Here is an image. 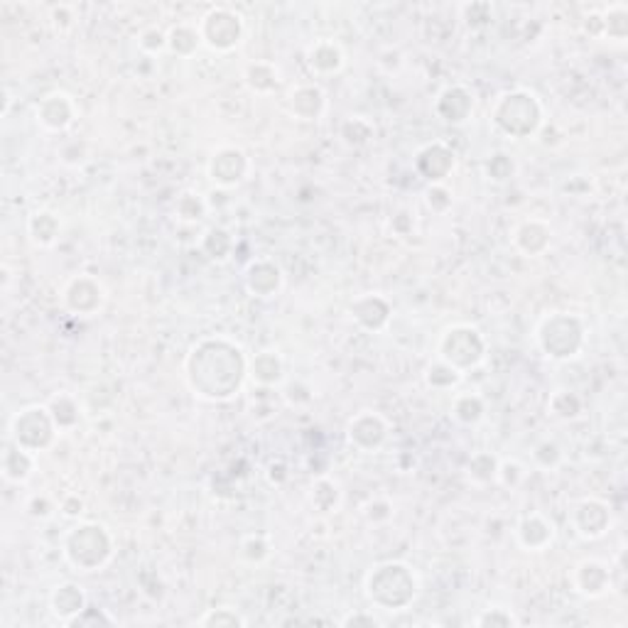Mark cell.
Returning a JSON list of instances; mask_svg holds the SVG:
<instances>
[{
	"label": "cell",
	"mask_w": 628,
	"mask_h": 628,
	"mask_svg": "<svg viewBox=\"0 0 628 628\" xmlns=\"http://www.w3.org/2000/svg\"><path fill=\"white\" fill-rule=\"evenodd\" d=\"M312 503L322 513H332L336 506H339V488H336L334 481L329 479H319L312 488Z\"/></svg>",
	"instance_id": "e575fe53"
},
{
	"label": "cell",
	"mask_w": 628,
	"mask_h": 628,
	"mask_svg": "<svg viewBox=\"0 0 628 628\" xmlns=\"http://www.w3.org/2000/svg\"><path fill=\"white\" fill-rule=\"evenodd\" d=\"M455 152L442 142H432L417 152V170L425 174L427 182L442 184L449 174L455 173Z\"/></svg>",
	"instance_id": "9a60e30c"
},
{
	"label": "cell",
	"mask_w": 628,
	"mask_h": 628,
	"mask_svg": "<svg viewBox=\"0 0 628 628\" xmlns=\"http://www.w3.org/2000/svg\"><path fill=\"white\" fill-rule=\"evenodd\" d=\"M174 212H177V219H182V221H199L206 213V202L199 194L184 192L174 204Z\"/></svg>",
	"instance_id": "d590c367"
},
{
	"label": "cell",
	"mask_w": 628,
	"mask_h": 628,
	"mask_svg": "<svg viewBox=\"0 0 628 628\" xmlns=\"http://www.w3.org/2000/svg\"><path fill=\"white\" fill-rule=\"evenodd\" d=\"M248 374L254 375L255 383L261 385L280 383L285 374L283 358L275 354V351H261V354H255L254 361L248 364Z\"/></svg>",
	"instance_id": "d4e9b609"
},
{
	"label": "cell",
	"mask_w": 628,
	"mask_h": 628,
	"mask_svg": "<svg viewBox=\"0 0 628 628\" xmlns=\"http://www.w3.org/2000/svg\"><path fill=\"white\" fill-rule=\"evenodd\" d=\"M601 28H604V32H607L611 40H618L624 42L628 35V8L624 5V3H616V5H611L607 12H604V18H601Z\"/></svg>",
	"instance_id": "4dcf8cb0"
},
{
	"label": "cell",
	"mask_w": 628,
	"mask_h": 628,
	"mask_svg": "<svg viewBox=\"0 0 628 628\" xmlns=\"http://www.w3.org/2000/svg\"><path fill=\"white\" fill-rule=\"evenodd\" d=\"M537 344L555 361H569L582 351L584 326L572 314H552L537 329Z\"/></svg>",
	"instance_id": "5b68a950"
},
{
	"label": "cell",
	"mask_w": 628,
	"mask_h": 628,
	"mask_svg": "<svg viewBox=\"0 0 628 628\" xmlns=\"http://www.w3.org/2000/svg\"><path fill=\"white\" fill-rule=\"evenodd\" d=\"M64 555L79 572H96L111 560L113 540L99 523H82L64 537Z\"/></svg>",
	"instance_id": "3957f363"
},
{
	"label": "cell",
	"mask_w": 628,
	"mask_h": 628,
	"mask_svg": "<svg viewBox=\"0 0 628 628\" xmlns=\"http://www.w3.org/2000/svg\"><path fill=\"white\" fill-rule=\"evenodd\" d=\"M204 251L209 254V258L213 261H223L229 251H231V236L223 231V229H209L204 236Z\"/></svg>",
	"instance_id": "f35d334b"
},
{
	"label": "cell",
	"mask_w": 628,
	"mask_h": 628,
	"mask_svg": "<svg viewBox=\"0 0 628 628\" xmlns=\"http://www.w3.org/2000/svg\"><path fill=\"white\" fill-rule=\"evenodd\" d=\"M569 523L575 527V533L584 540H599L607 535L611 527V508L607 501L599 498H582L577 506L569 513Z\"/></svg>",
	"instance_id": "9c48e42d"
},
{
	"label": "cell",
	"mask_w": 628,
	"mask_h": 628,
	"mask_svg": "<svg viewBox=\"0 0 628 628\" xmlns=\"http://www.w3.org/2000/svg\"><path fill=\"white\" fill-rule=\"evenodd\" d=\"M84 607H86V597H84L82 587H76L71 582L57 587L52 594V611L60 616L61 624H67L71 616H76Z\"/></svg>",
	"instance_id": "cb8c5ba5"
},
{
	"label": "cell",
	"mask_w": 628,
	"mask_h": 628,
	"mask_svg": "<svg viewBox=\"0 0 628 628\" xmlns=\"http://www.w3.org/2000/svg\"><path fill=\"white\" fill-rule=\"evenodd\" d=\"M76 118V103L69 93L52 92L37 103V121L47 131H67Z\"/></svg>",
	"instance_id": "5bb4252c"
},
{
	"label": "cell",
	"mask_w": 628,
	"mask_h": 628,
	"mask_svg": "<svg viewBox=\"0 0 628 628\" xmlns=\"http://www.w3.org/2000/svg\"><path fill=\"white\" fill-rule=\"evenodd\" d=\"M246 287L254 297H273L283 287V270L273 261H254L246 270Z\"/></svg>",
	"instance_id": "e0dca14e"
},
{
	"label": "cell",
	"mask_w": 628,
	"mask_h": 628,
	"mask_svg": "<svg viewBox=\"0 0 628 628\" xmlns=\"http://www.w3.org/2000/svg\"><path fill=\"white\" fill-rule=\"evenodd\" d=\"M307 64H310V69L314 74L329 76V74L342 71V67H344V52H342V47L334 40H317L307 50Z\"/></svg>",
	"instance_id": "44dd1931"
},
{
	"label": "cell",
	"mask_w": 628,
	"mask_h": 628,
	"mask_svg": "<svg viewBox=\"0 0 628 628\" xmlns=\"http://www.w3.org/2000/svg\"><path fill=\"white\" fill-rule=\"evenodd\" d=\"M366 594L375 607L398 611V608H406L415 599L417 579L413 569L403 562H383L368 572Z\"/></svg>",
	"instance_id": "7a4b0ae2"
},
{
	"label": "cell",
	"mask_w": 628,
	"mask_h": 628,
	"mask_svg": "<svg viewBox=\"0 0 628 628\" xmlns=\"http://www.w3.org/2000/svg\"><path fill=\"white\" fill-rule=\"evenodd\" d=\"M326 109V96L319 86L314 84H302L290 93V111L300 121H317Z\"/></svg>",
	"instance_id": "ffe728a7"
},
{
	"label": "cell",
	"mask_w": 628,
	"mask_h": 628,
	"mask_svg": "<svg viewBox=\"0 0 628 628\" xmlns=\"http://www.w3.org/2000/svg\"><path fill=\"white\" fill-rule=\"evenodd\" d=\"M459 378H462V374L442 358H437L435 364L427 368L425 375L427 385H432V388H452V385L459 383Z\"/></svg>",
	"instance_id": "836d02e7"
},
{
	"label": "cell",
	"mask_w": 628,
	"mask_h": 628,
	"mask_svg": "<svg viewBox=\"0 0 628 628\" xmlns=\"http://www.w3.org/2000/svg\"><path fill=\"white\" fill-rule=\"evenodd\" d=\"M498 474V459L488 452H479L469 459V477L474 479L477 484H491L496 481Z\"/></svg>",
	"instance_id": "d6a6232c"
},
{
	"label": "cell",
	"mask_w": 628,
	"mask_h": 628,
	"mask_svg": "<svg viewBox=\"0 0 628 628\" xmlns=\"http://www.w3.org/2000/svg\"><path fill=\"white\" fill-rule=\"evenodd\" d=\"M28 229H30V236L35 244L52 246L57 241V236H60V219H57V213L52 212H37L30 216Z\"/></svg>",
	"instance_id": "83f0119b"
},
{
	"label": "cell",
	"mask_w": 628,
	"mask_h": 628,
	"mask_svg": "<svg viewBox=\"0 0 628 628\" xmlns=\"http://www.w3.org/2000/svg\"><path fill=\"white\" fill-rule=\"evenodd\" d=\"M351 317H354L358 325L371 332H378L388 325V317H390V304L385 302L381 294H364L351 304Z\"/></svg>",
	"instance_id": "d6986e66"
},
{
	"label": "cell",
	"mask_w": 628,
	"mask_h": 628,
	"mask_svg": "<svg viewBox=\"0 0 628 628\" xmlns=\"http://www.w3.org/2000/svg\"><path fill=\"white\" fill-rule=\"evenodd\" d=\"M547 410H550V415L560 417V420H572V417L579 415L582 400H579L572 390H555V393L550 396Z\"/></svg>",
	"instance_id": "1f68e13d"
},
{
	"label": "cell",
	"mask_w": 628,
	"mask_h": 628,
	"mask_svg": "<svg viewBox=\"0 0 628 628\" xmlns=\"http://www.w3.org/2000/svg\"><path fill=\"white\" fill-rule=\"evenodd\" d=\"M575 589L579 594H584L589 599L604 597L608 589L614 587V579H611V568L601 560H582L575 575H572Z\"/></svg>",
	"instance_id": "4fadbf2b"
},
{
	"label": "cell",
	"mask_w": 628,
	"mask_h": 628,
	"mask_svg": "<svg viewBox=\"0 0 628 628\" xmlns=\"http://www.w3.org/2000/svg\"><path fill=\"white\" fill-rule=\"evenodd\" d=\"M103 300H106V293H103L101 283L93 280L92 275H79L64 287V304L79 317H92L99 312L103 307Z\"/></svg>",
	"instance_id": "8fae6325"
},
{
	"label": "cell",
	"mask_w": 628,
	"mask_h": 628,
	"mask_svg": "<svg viewBox=\"0 0 628 628\" xmlns=\"http://www.w3.org/2000/svg\"><path fill=\"white\" fill-rule=\"evenodd\" d=\"M241 555L246 560L261 562L263 558H268V545H265L261 537H248V540H244V545H241Z\"/></svg>",
	"instance_id": "ee69618b"
},
{
	"label": "cell",
	"mask_w": 628,
	"mask_h": 628,
	"mask_svg": "<svg viewBox=\"0 0 628 628\" xmlns=\"http://www.w3.org/2000/svg\"><path fill=\"white\" fill-rule=\"evenodd\" d=\"M494 123L511 138H527L543 123V106L530 92H508L494 106Z\"/></svg>",
	"instance_id": "277c9868"
},
{
	"label": "cell",
	"mask_w": 628,
	"mask_h": 628,
	"mask_svg": "<svg viewBox=\"0 0 628 628\" xmlns=\"http://www.w3.org/2000/svg\"><path fill=\"white\" fill-rule=\"evenodd\" d=\"M437 354L442 361L455 366L459 374H464L466 368H474L477 364H481V358L487 354V342L474 326L455 325L442 334Z\"/></svg>",
	"instance_id": "8992f818"
},
{
	"label": "cell",
	"mask_w": 628,
	"mask_h": 628,
	"mask_svg": "<svg viewBox=\"0 0 628 628\" xmlns=\"http://www.w3.org/2000/svg\"><path fill=\"white\" fill-rule=\"evenodd\" d=\"M535 462H540V466H555L562 459V452L555 442H543V445L535 449Z\"/></svg>",
	"instance_id": "7bdbcfd3"
},
{
	"label": "cell",
	"mask_w": 628,
	"mask_h": 628,
	"mask_svg": "<svg viewBox=\"0 0 628 628\" xmlns=\"http://www.w3.org/2000/svg\"><path fill=\"white\" fill-rule=\"evenodd\" d=\"M437 111L449 123H464L466 116L474 111V99L464 86H449L437 101Z\"/></svg>",
	"instance_id": "7402d4cb"
},
{
	"label": "cell",
	"mask_w": 628,
	"mask_h": 628,
	"mask_svg": "<svg viewBox=\"0 0 628 628\" xmlns=\"http://www.w3.org/2000/svg\"><path fill=\"white\" fill-rule=\"evenodd\" d=\"M204 44L202 35H199V25H189V22H180L177 28L167 32V47L180 54V57H189L197 52V47Z\"/></svg>",
	"instance_id": "4316f807"
},
{
	"label": "cell",
	"mask_w": 628,
	"mask_h": 628,
	"mask_svg": "<svg viewBox=\"0 0 628 628\" xmlns=\"http://www.w3.org/2000/svg\"><path fill=\"white\" fill-rule=\"evenodd\" d=\"M187 383L194 390V396L206 400H231L238 396L244 378L248 374L241 346H236L223 336L202 339L187 356Z\"/></svg>",
	"instance_id": "6da1fadb"
},
{
	"label": "cell",
	"mask_w": 628,
	"mask_h": 628,
	"mask_svg": "<svg viewBox=\"0 0 628 628\" xmlns=\"http://www.w3.org/2000/svg\"><path fill=\"white\" fill-rule=\"evenodd\" d=\"M516 537L518 543L526 547V550H530V552H543L555 540V526L543 513H527L518 523Z\"/></svg>",
	"instance_id": "2e32d148"
},
{
	"label": "cell",
	"mask_w": 628,
	"mask_h": 628,
	"mask_svg": "<svg viewBox=\"0 0 628 628\" xmlns=\"http://www.w3.org/2000/svg\"><path fill=\"white\" fill-rule=\"evenodd\" d=\"M197 624L204 628H244L248 621H246L236 608L219 607V608H209V611H206Z\"/></svg>",
	"instance_id": "f546056e"
},
{
	"label": "cell",
	"mask_w": 628,
	"mask_h": 628,
	"mask_svg": "<svg viewBox=\"0 0 628 628\" xmlns=\"http://www.w3.org/2000/svg\"><path fill=\"white\" fill-rule=\"evenodd\" d=\"M54 430H57V423L52 417L50 407L44 406L25 407V410H20L18 415L12 417L11 423L12 442L32 452V455L52 445Z\"/></svg>",
	"instance_id": "52a82bcc"
},
{
	"label": "cell",
	"mask_w": 628,
	"mask_h": 628,
	"mask_svg": "<svg viewBox=\"0 0 628 628\" xmlns=\"http://www.w3.org/2000/svg\"><path fill=\"white\" fill-rule=\"evenodd\" d=\"M50 413L52 417H54V423H57V427H71L76 420H79V410H76V403L71 400L67 393H61V396H57L54 400H52L50 406Z\"/></svg>",
	"instance_id": "74e56055"
},
{
	"label": "cell",
	"mask_w": 628,
	"mask_h": 628,
	"mask_svg": "<svg viewBox=\"0 0 628 628\" xmlns=\"http://www.w3.org/2000/svg\"><path fill=\"white\" fill-rule=\"evenodd\" d=\"M385 435H388V423L378 413H371V410H364V413L351 417L349 427H346L349 442L361 452L378 449L385 442Z\"/></svg>",
	"instance_id": "7c38bea8"
},
{
	"label": "cell",
	"mask_w": 628,
	"mask_h": 628,
	"mask_svg": "<svg viewBox=\"0 0 628 628\" xmlns=\"http://www.w3.org/2000/svg\"><path fill=\"white\" fill-rule=\"evenodd\" d=\"M477 626H501V628H511V626H518V618L511 614V608H503V607H496V608H488V611H484L481 616L474 621Z\"/></svg>",
	"instance_id": "ab89813d"
},
{
	"label": "cell",
	"mask_w": 628,
	"mask_h": 628,
	"mask_svg": "<svg viewBox=\"0 0 628 628\" xmlns=\"http://www.w3.org/2000/svg\"><path fill=\"white\" fill-rule=\"evenodd\" d=\"M202 42L213 52H231L244 40V18L231 8H212L199 22Z\"/></svg>",
	"instance_id": "ba28073f"
},
{
	"label": "cell",
	"mask_w": 628,
	"mask_h": 628,
	"mask_svg": "<svg viewBox=\"0 0 628 628\" xmlns=\"http://www.w3.org/2000/svg\"><path fill=\"white\" fill-rule=\"evenodd\" d=\"M32 464H35V456L28 449H22L20 445H11L5 447L3 452V477L12 481V484H22L25 479L32 474Z\"/></svg>",
	"instance_id": "603a6c76"
},
{
	"label": "cell",
	"mask_w": 628,
	"mask_h": 628,
	"mask_svg": "<svg viewBox=\"0 0 628 628\" xmlns=\"http://www.w3.org/2000/svg\"><path fill=\"white\" fill-rule=\"evenodd\" d=\"M138 44H141L142 52H148V54H157V52H163L165 47H167V35H165L160 28H150V30L142 32Z\"/></svg>",
	"instance_id": "60d3db41"
},
{
	"label": "cell",
	"mask_w": 628,
	"mask_h": 628,
	"mask_svg": "<svg viewBox=\"0 0 628 628\" xmlns=\"http://www.w3.org/2000/svg\"><path fill=\"white\" fill-rule=\"evenodd\" d=\"M452 415L459 420L462 425H477L479 420L484 417V400L474 393H462L455 398L452 403Z\"/></svg>",
	"instance_id": "f1b7e54d"
},
{
	"label": "cell",
	"mask_w": 628,
	"mask_h": 628,
	"mask_svg": "<svg viewBox=\"0 0 628 628\" xmlns=\"http://www.w3.org/2000/svg\"><path fill=\"white\" fill-rule=\"evenodd\" d=\"M246 174H248V157L238 148H231V145L219 148L209 160V180L216 187H223V189L236 187L244 182Z\"/></svg>",
	"instance_id": "30bf717a"
},
{
	"label": "cell",
	"mask_w": 628,
	"mask_h": 628,
	"mask_svg": "<svg viewBox=\"0 0 628 628\" xmlns=\"http://www.w3.org/2000/svg\"><path fill=\"white\" fill-rule=\"evenodd\" d=\"M244 79L251 92L270 93L280 84V71H278L273 61H254V64L246 67Z\"/></svg>",
	"instance_id": "484cf974"
},
{
	"label": "cell",
	"mask_w": 628,
	"mask_h": 628,
	"mask_svg": "<svg viewBox=\"0 0 628 628\" xmlns=\"http://www.w3.org/2000/svg\"><path fill=\"white\" fill-rule=\"evenodd\" d=\"M526 477V471H523V466L518 464V462H503V464H498V474L496 479L501 481V484H506V487H518V481Z\"/></svg>",
	"instance_id": "b9f144b4"
},
{
	"label": "cell",
	"mask_w": 628,
	"mask_h": 628,
	"mask_svg": "<svg viewBox=\"0 0 628 628\" xmlns=\"http://www.w3.org/2000/svg\"><path fill=\"white\" fill-rule=\"evenodd\" d=\"M342 626H383V621L381 618H375L374 614H364V611H356V614H349V616H344L342 621H339Z\"/></svg>",
	"instance_id": "f6af8a7d"
},
{
	"label": "cell",
	"mask_w": 628,
	"mask_h": 628,
	"mask_svg": "<svg viewBox=\"0 0 628 628\" xmlns=\"http://www.w3.org/2000/svg\"><path fill=\"white\" fill-rule=\"evenodd\" d=\"M550 238H552V231L545 221L540 219H527L518 226L513 231V244H516L518 251H523L526 255H543L550 248Z\"/></svg>",
	"instance_id": "ac0fdd59"
},
{
	"label": "cell",
	"mask_w": 628,
	"mask_h": 628,
	"mask_svg": "<svg viewBox=\"0 0 628 628\" xmlns=\"http://www.w3.org/2000/svg\"><path fill=\"white\" fill-rule=\"evenodd\" d=\"M118 621L106 611V608H93L84 607L76 616H71L64 626L76 628V626H116Z\"/></svg>",
	"instance_id": "8d00e7d4"
}]
</instances>
